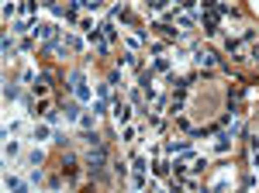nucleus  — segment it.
<instances>
[{"label":"nucleus","mask_w":259,"mask_h":193,"mask_svg":"<svg viewBox=\"0 0 259 193\" xmlns=\"http://www.w3.org/2000/svg\"><path fill=\"white\" fill-rule=\"evenodd\" d=\"M83 166H87V173L94 176V179H100L104 169H107V149H104V145H100V149H90L87 159H83Z\"/></svg>","instance_id":"obj_1"},{"label":"nucleus","mask_w":259,"mask_h":193,"mask_svg":"<svg viewBox=\"0 0 259 193\" xmlns=\"http://www.w3.org/2000/svg\"><path fill=\"white\" fill-rule=\"evenodd\" d=\"M162 152H166V159H180V155H190V152H194V141H190V138H166Z\"/></svg>","instance_id":"obj_2"},{"label":"nucleus","mask_w":259,"mask_h":193,"mask_svg":"<svg viewBox=\"0 0 259 193\" xmlns=\"http://www.w3.org/2000/svg\"><path fill=\"white\" fill-rule=\"evenodd\" d=\"M87 45H90L94 52H100V56H107V52H111V45H107V38H104L100 24H94V28H87Z\"/></svg>","instance_id":"obj_3"},{"label":"nucleus","mask_w":259,"mask_h":193,"mask_svg":"<svg viewBox=\"0 0 259 193\" xmlns=\"http://www.w3.org/2000/svg\"><path fill=\"white\" fill-rule=\"evenodd\" d=\"M194 62H197V69H207V73H211V69L218 66V56H214L211 49L197 45V49H194Z\"/></svg>","instance_id":"obj_4"},{"label":"nucleus","mask_w":259,"mask_h":193,"mask_svg":"<svg viewBox=\"0 0 259 193\" xmlns=\"http://www.w3.org/2000/svg\"><path fill=\"white\" fill-rule=\"evenodd\" d=\"M111 117H114V124H118V128L132 124V104H124V100H114V104H111Z\"/></svg>","instance_id":"obj_5"},{"label":"nucleus","mask_w":259,"mask_h":193,"mask_svg":"<svg viewBox=\"0 0 259 193\" xmlns=\"http://www.w3.org/2000/svg\"><path fill=\"white\" fill-rule=\"evenodd\" d=\"M69 90L76 93V100H90V86H87V76L83 73H73L69 76Z\"/></svg>","instance_id":"obj_6"},{"label":"nucleus","mask_w":259,"mask_h":193,"mask_svg":"<svg viewBox=\"0 0 259 193\" xmlns=\"http://www.w3.org/2000/svg\"><path fill=\"white\" fill-rule=\"evenodd\" d=\"M232 141H235V135H232V131H218V135H214V152H218V155H228V152H232Z\"/></svg>","instance_id":"obj_7"},{"label":"nucleus","mask_w":259,"mask_h":193,"mask_svg":"<svg viewBox=\"0 0 259 193\" xmlns=\"http://www.w3.org/2000/svg\"><path fill=\"white\" fill-rule=\"evenodd\" d=\"M35 21H38V18H35ZM35 21H31V18H14V21H11V35H28V31L35 28Z\"/></svg>","instance_id":"obj_8"},{"label":"nucleus","mask_w":259,"mask_h":193,"mask_svg":"<svg viewBox=\"0 0 259 193\" xmlns=\"http://www.w3.org/2000/svg\"><path fill=\"white\" fill-rule=\"evenodd\" d=\"M62 173H66V179H76V176H80V162H76V155H66V159H62Z\"/></svg>","instance_id":"obj_9"},{"label":"nucleus","mask_w":259,"mask_h":193,"mask_svg":"<svg viewBox=\"0 0 259 193\" xmlns=\"http://www.w3.org/2000/svg\"><path fill=\"white\" fill-rule=\"evenodd\" d=\"M80 114H83V107L76 100H66V104H62V117H66V121H80Z\"/></svg>","instance_id":"obj_10"},{"label":"nucleus","mask_w":259,"mask_h":193,"mask_svg":"<svg viewBox=\"0 0 259 193\" xmlns=\"http://www.w3.org/2000/svg\"><path fill=\"white\" fill-rule=\"evenodd\" d=\"M49 135H52V124H35L31 141H35V145H41V141H49Z\"/></svg>","instance_id":"obj_11"},{"label":"nucleus","mask_w":259,"mask_h":193,"mask_svg":"<svg viewBox=\"0 0 259 193\" xmlns=\"http://www.w3.org/2000/svg\"><path fill=\"white\" fill-rule=\"evenodd\" d=\"M4 186H7V193H28V186L21 183L18 176H7V179H4Z\"/></svg>","instance_id":"obj_12"},{"label":"nucleus","mask_w":259,"mask_h":193,"mask_svg":"<svg viewBox=\"0 0 259 193\" xmlns=\"http://www.w3.org/2000/svg\"><path fill=\"white\" fill-rule=\"evenodd\" d=\"M100 31H104V38H107V45H111V41L118 38V24H114V21H104V24H100Z\"/></svg>","instance_id":"obj_13"},{"label":"nucleus","mask_w":259,"mask_h":193,"mask_svg":"<svg viewBox=\"0 0 259 193\" xmlns=\"http://www.w3.org/2000/svg\"><path fill=\"white\" fill-rule=\"evenodd\" d=\"M94 124H97V114H94V111H83V114H80V128H83V131H90Z\"/></svg>","instance_id":"obj_14"},{"label":"nucleus","mask_w":259,"mask_h":193,"mask_svg":"<svg viewBox=\"0 0 259 193\" xmlns=\"http://www.w3.org/2000/svg\"><path fill=\"white\" fill-rule=\"evenodd\" d=\"M124 66H142V62L135 59V52H121L118 56V69H124Z\"/></svg>","instance_id":"obj_15"},{"label":"nucleus","mask_w":259,"mask_h":193,"mask_svg":"<svg viewBox=\"0 0 259 193\" xmlns=\"http://www.w3.org/2000/svg\"><path fill=\"white\" fill-rule=\"evenodd\" d=\"M121 141H139V128L135 124H124L121 128Z\"/></svg>","instance_id":"obj_16"},{"label":"nucleus","mask_w":259,"mask_h":193,"mask_svg":"<svg viewBox=\"0 0 259 193\" xmlns=\"http://www.w3.org/2000/svg\"><path fill=\"white\" fill-rule=\"evenodd\" d=\"M0 49H4V56H14V35H4V41H0Z\"/></svg>","instance_id":"obj_17"},{"label":"nucleus","mask_w":259,"mask_h":193,"mask_svg":"<svg viewBox=\"0 0 259 193\" xmlns=\"http://www.w3.org/2000/svg\"><path fill=\"white\" fill-rule=\"evenodd\" d=\"M111 14H114L118 21H132V14H128V7H124V4H118V7H111Z\"/></svg>","instance_id":"obj_18"},{"label":"nucleus","mask_w":259,"mask_h":193,"mask_svg":"<svg viewBox=\"0 0 259 193\" xmlns=\"http://www.w3.org/2000/svg\"><path fill=\"white\" fill-rule=\"evenodd\" d=\"M18 152H21V145H18V141H7V145H4V155H7V159H14Z\"/></svg>","instance_id":"obj_19"},{"label":"nucleus","mask_w":259,"mask_h":193,"mask_svg":"<svg viewBox=\"0 0 259 193\" xmlns=\"http://www.w3.org/2000/svg\"><path fill=\"white\" fill-rule=\"evenodd\" d=\"M107 86H111V90H114V86H121V73H118V69H114V73L107 76Z\"/></svg>","instance_id":"obj_20"},{"label":"nucleus","mask_w":259,"mask_h":193,"mask_svg":"<svg viewBox=\"0 0 259 193\" xmlns=\"http://www.w3.org/2000/svg\"><path fill=\"white\" fill-rule=\"evenodd\" d=\"M41 159H45V155H41V149H35V152L28 155V162H31V166H41Z\"/></svg>","instance_id":"obj_21"},{"label":"nucleus","mask_w":259,"mask_h":193,"mask_svg":"<svg viewBox=\"0 0 259 193\" xmlns=\"http://www.w3.org/2000/svg\"><path fill=\"white\" fill-rule=\"evenodd\" d=\"M173 121H177L180 131H190V121H187V117H173Z\"/></svg>","instance_id":"obj_22"},{"label":"nucleus","mask_w":259,"mask_h":193,"mask_svg":"<svg viewBox=\"0 0 259 193\" xmlns=\"http://www.w3.org/2000/svg\"><path fill=\"white\" fill-rule=\"evenodd\" d=\"M4 96H7V100H11V96H18V86H14V83H7V86H4Z\"/></svg>","instance_id":"obj_23"}]
</instances>
